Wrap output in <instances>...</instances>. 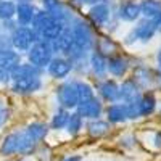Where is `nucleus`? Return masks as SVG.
<instances>
[{
	"instance_id": "nucleus-16",
	"label": "nucleus",
	"mask_w": 161,
	"mask_h": 161,
	"mask_svg": "<svg viewBox=\"0 0 161 161\" xmlns=\"http://www.w3.org/2000/svg\"><path fill=\"white\" fill-rule=\"evenodd\" d=\"M89 69L93 73V76L103 80L106 73H108L106 71V57H103L97 50H93L89 55Z\"/></svg>"
},
{
	"instance_id": "nucleus-14",
	"label": "nucleus",
	"mask_w": 161,
	"mask_h": 161,
	"mask_svg": "<svg viewBox=\"0 0 161 161\" xmlns=\"http://www.w3.org/2000/svg\"><path fill=\"white\" fill-rule=\"evenodd\" d=\"M118 18L121 21H126V23H132L139 19L140 16V8H139V3L137 2H132V0H126L123 2L119 7H118Z\"/></svg>"
},
{
	"instance_id": "nucleus-11",
	"label": "nucleus",
	"mask_w": 161,
	"mask_h": 161,
	"mask_svg": "<svg viewBox=\"0 0 161 161\" xmlns=\"http://www.w3.org/2000/svg\"><path fill=\"white\" fill-rule=\"evenodd\" d=\"M139 97H140V90L134 79H126L119 86V100L123 103H136Z\"/></svg>"
},
{
	"instance_id": "nucleus-3",
	"label": "nucleus",
	"mask_w": 161,
	"mask_h": 161,
	"mask_svg": "<svg viewBox=\"0 0 161 161\" xmlns=\"http://www.w3.org/2000/svg\"><path fill=\"white\" fill-rule=\"evenodd\" d=\"M136 118H139L136 103H111L106 108V119L113 124H119Z\"/></svg>"
},
{
	"instance_id": "nucleus-28",
	"label": "nucleus",
	"mask_w": 161,
	"mask_h": 161,
	"mask_svg": "<svg viewBox=\"0 0 161 161\" xmlns=\"http://www.w3.org/2000/svg\"><path fill=\"white\" fill-rule=\"evenodd\" d=\"M8 119H10V110H8V106L5 105V102L0 100V130L5 127V124L8 123Z\"/></svg>"
},
{
	"instance_id": "nucleus-13",
	"label": "nucleus",
	"mask_w": 161,
	"mask_h": 161,
	"mask_svg": "<svg viewBox=\"0 0 161 161\" xmlns=\"http://www.w3.org/2000/svg\"><path fill=\"white\" fill-rule=\"evenodd\" d=\"M136 108H137V113H139V118H147L155 113L156 110V97L153 93L147 92V93H140V97L137 98L136 102Z\"/></svg>"
},
{
	"instance_id": "nucleus-26",
	"label": "nucleus",
	"mask_w": 161,
	"mask_h": 161,
	"mask_svg": "<svg viewBox=\"0 0 161 161\" xmlns=\"http://www.w3.org/2000/svg\"><path fill=\"white\" fill-rule=\"evenodd\" d=\"M73 86H74V89H76V93H77L79 102H82V100H86V98L93 97L92 87H90L87 82H84V80H73Z\"/></svg>"
},
{
	"instance_id": "nucleus-17",
	"label": "nucleus",
	"mask_w": 161,
	"mask_h": 161,
	"mask_svg": "<svg viewBox=\"0 0 161 161\" xmlns=\"http://www.w3.org/2000/svg\"><path fill=\"white\" fill-rule=\"evenodd\" d=\"M129 69V63L121 55H111L106 60V71L114 77H123Z\"/></svg>"
},
{
	"instance_id": "nucleus-7",
	"label": "nucleus",
	"mask_w": 161,
	"mask_h": 161,
	"mask_svg": "<svg viewBox=\"0 0 161 161\" xmlns=\"http://www.w3.org/2000/svg\"><path fill=\"white\" fill-rule=\"evenodd\" d=\"M57 100H58V103H60V106L63 110H71V108H76L77 106L79 98H77L76 89L73 86V80H68V82H64L58 87Z\"/></svg>"
},
{
	"instance_id": "nucleus-12",
	"label": "nucleus",
	"mask_w": 161,
	"mask_h": 161,
	"mask_svg": "<svg viewBox=\"0 0 161 161\" xmlns=\"http://www.w3.org/2000/svg\"><path fill=\"white\" fill-rule=\"evenodd\" d=\"M98 93L100 97L108 103H118L119 102V84L111 79H103L98 84Z\"/></svg>"
},
{
	"instance_id": "nucleus-23",
	"label": "nucleus",
	"mask_w": 161,
	"mask_h": 161,
	"mask_svg": "<svg viewBox=\"0 0 161 161\" xmlns=\"http://www.w3.org/2000/svg\"><path fill=\"white\" fill-rule=\"evenodd\" d=\"M68 119H69V113L68 110H63L60 108L55 114L52 116V121H50V127L55 129V130H63L66 129V124H68Z\"/></svg>"
},
{
	"instance_id": "nucleus-18",
	"label": "nucleus",
	"mask_w": 161,
	"mask_h": 161,
	"mask_svg": "<svg viewBox=\"0 0 161 161\" xmlns=\"http://www.w3.org/2000/svg\"><path fill=\"white\" fill-rule=\"evenodd\" d=\"M36 8L32 7V3H16V13H15V21L18 26H31L34 15H36Z\"/></svg>"
},
{
	"instance_id": "nucleus-1",
	"label": "nucleus",
	"mask_w": 161,
	"mask_h": 161,
	"mask_svg": "<svg viewBox=\"0 0 161 161\" xmlns=\"http://www.w3.org/2000/svg\"><path fill=\"white\" fill-rule=\"evenodd\" d=\"M42 69L36 68L29 63H19L15 69L10 73V84L11 90L26 95V93H34L42 87Z\"/></svg>"
},
{
	"instance_id": "nucleus-36",
	"label": "nucleus",
	"mask_w": 161,
	"mask_h": 161,
	"mask_svg": "<svg viewBox=\"0 0 161 161\" xmlns=\"http://www.w3.org/2000/svg\"><path fill=\"white\" fill-rule=\"evenodd\" d=\"M15 2H16V3H31L32 0H15Z\"/></svg>"
},
{
	"instance_id": "nucleus-37",
	"label": "nucleus",
	"mask_w": 161,
	"mask_h": 161,
	"mask_svg": "<svg viewBox=\"0 0 161 161\" xmlns=\"http://www.w3.org/2000/svg\"><path fill=\"white\" fill-rule=\"evenodd\" d=\"M13 161H26V159H13Z\"/></svg>"
},
{
	"instance_id": "nucleus-21",
	"label": "nucleus",
	"mask_w": 161,
	"mask_h": 161,
	"mask_svg": "<svg viewBox=\"0 0 161 161\" xmlns=\"http://www.w3.org/2000/svg\"><path fill=\"white\" fill-rule=\"evenodd\" d=\"M140 15L145 19H153L161 13V0H142L139 3Z\"/></svg>"
},
{
	"instance_id": "nucleus-27",
	"label": "nucleus",
	"mask_w": 161,
	"mask_h": 161,
	"mask_svg": "<svg viewBox=\"0 0 161 161\" xmlns=\"http://www.w3.org/2000/svg\"><path fill=\"white\" fill-rule=\"evenodd\" d=\"M97 52L102 53L103 57L105 55H113V53L116 52V44L110 39H103V40H100V48Z\"/></svg>"
},
{
	"instance_id": "nucleus-33",
	"label": "nucleus",
	"mask_w": 161,
	"mask_h": 161,
	"mask_svg": "<svg viewBox=\"0 0 161 161\" xmlns=\"http://www.w3.org/2000/svg\"><path fill=\"white\" fill-rule=\"evenodd\" d=\"M82 3H87V5H97V3H100V2H103V0H80Z\"/></svg>"
},
{
	"instance_id": "nucleus-24",
	"label": "nucleus",
	"mask_w": 161,
	"mask_h": 161,
	"mask_svg": "<svg viewBox=\"0 0 161 161\" xmlns=\"http://www.w3.org/2000/svg\"><path fill=\"white\" fill-rule=\"evenodd\" d=\"M16 13V2L15 0H0V21L13 19Z\"/></svg>"
},
{
	"instance_id": "nucleus-20",
	"label": "nucleus",
	"mask_w": 161,
	"mask_h": 161,
	"mask_svg": "<svg viewBox=\"0 0 161 161\" xmlns=\"http://www.w3.org/2000/svg\"><path fill=\"white\" fill-rule=\"evenodd\" d=\"M26 132H28V136L36 142V143H40L42 140H45L47 134H48V126L45 123H42V121H34V123L28 124V127L24 129Z\"/></svg>"
},
{
	"instance_id": "nucleus-22",
	"label": "nucleus",
	"mask_w": 161,
	"mask_h": 161,
	"mask_svg": "<svg viewBox=\"0 0 161 161\" xmlns=\"http://www.w3.org/2000/svg\"><path fill=\"white\" fill-rule=\"evenodd\" d=\"M86 129L89 132V136H92V137H102V136H105V134H108L110 123H108V121H103V119H92V121L87 123Z\"/></svg>"
},
{
	"instance_id": "nucleus-31",
	"label": "nucleus",
	"mask_w": 161,
	"mask_h": 161,
	"mask_svg": "<svg viewBox=\"0 0 161 161\" xmlns=\"http://www.w3.org/2000/svg\"><path fill=\"white\" fill-rule=\"evenodd\" d=\"M124 42H126V44H129V45H132L134 42H137V40H136V36H134V32H132V31L126 36V40H124Z\"/></svg>"
},
{
	"instance_id": "nucleus-10",
	"label": "nucleus",
	"mask_w": 161,
	"mask_h": 161,
	"mask_svg": "<svg viewBox=\"0 0 161 161\" xmlns=\"http://www.w3.org/2000/svg\"><path fill=\"white\" fill-rule=\"evenodd\" d=\"M111 18V8L106 2H100L97 5H92L89 8V19L92 23H95L98 26H105L108 24Z\"/></svg>"
},
{
	"instance_id": "nucleus-15",
	"label": "nucleus",
	"mask_w": 161,
	"mask_h": 161,
	"mask_svg": "<svg viewBox=\"0 0 161 161\" xmlns=\"http://www.w3.org/2000/svg\"><path fill=\"white\" fill-rule=\"evenodd\" d=\"M134 36H136V40H139V42H148L150 39H153L155 32H156V28L152 19H140L137 23V26L132 29Z\"/></svg>"
},
{
	"instance_id": "nucleus-9",
	"label": "nucleus",
	"mask_w": 161,
	"mask_h": 161,
	"mask_svg": "<svg viewBox=\"0 0 161 161\" xmlns=\"http://www.w3.org/2000/svg\"><path fill=\"white\" fill-rule=\"evenodd\" d=\"M19 139H21V130H13L2 139L0 142V156L10 158L13 155H18L19 150Z\"/></svg>"
},
{
	"instance_id": "nucleus-5",
	"label": "nucleus",
	"mask_w": 161,
	"mask_h": 161,
	"mask_svg": "<svg viewBox=\"0 0 161 161\" xmlns=\"http://www.w3.org/2000/svg\"><path fill=\"white\" fill-rule=\"evenodd\" d=\"M52 58H53V53H52L47 42H37L28 50L29 64L36 66V68H39V69L47 68V64L50 63Z\"/></svg>"
},
{
	"instance_id": "nucleus-2",
	"label": "nucleus",
	"mask_w": 161,
	"mask_h": 161,
	"mask_svg": "<svg viewBox=\"0 0 161 161\" xmlns=\"http://www.w3.org/2000/svg\"><path fill=\"white\" fill-rule=\"evenodd\" d=\"M69 32L73 36L74 45H77L79 48H82L86 52H89L93 44H95V34L93 29L90 28V24L80 18H73L71 24H69Z\"/></svg>"
},
{
	"instance_id": "nucleus-30",
	"label": "nucleus",
	"mask_w": 161,
	"mask_h": 161,
	"mask_svg": "<svg viewBox=\"0 0 161 161\" xmlns=\"http://www.w3.org/2000/svg\"><path fill=\"white\" fill-rule=\"evenodd\" d=\"M153 145L156 147V148H161V130H158L155 134V137H153Z\"/></svg>"
},
{
	"instance_id": "nucleus-4",
	"label": "nucleus",
	"mask_w": 161,
	"mask_h": 161,
	"mask_svg": "<svg viewBox=\"0 0 161 161\" xmlns=\"http://www.w3.org/2000/svg\"><path fill=\"white\" fill-rule=\"evenodd\" d=\"M10 44H11V48H15L18 52H28L36 44L32 29L28 28V26H18L10 34Z\"/></svg>"
},
{
	"instance_id": "nucleus-32",
	"label": "nucleus",
	"mask_w": 161,
	"mask_h": 161,
	"mask_svg": "<svg viewBox=\"0 0 161 161\" xmlns=\"http://www.w3.org/2000/svg\"><path fill=\"white\" fill-rule=\"evenodd\" d=\"M152 21H153V24H155L156 31H161V13H159L158 16H155V18H153Z\"/></svg>"
},
{
	"instance_id": "nucleus-8",
	"label": "nucleus",
	"mask_w": 161,
	"mask_h": 161,
	"mask_svg": "<svg viewBox=\"0 0 161 161\" xmlns=\"http://www.w3.org/2000/svg\"><path fill=\"white\" fill-rule=\"evenodd\" d=\"M73 71V64L64 57H53L47 64V73L55 79H64Z\"/></svg>"
},
{
	"instance_id": "nucleus-6",
	"label": "nucleus",
	"mask_w": 161,
	"mask_h": 161,
	"mask_svg": "<svg viewBox=\"0 0 161 161\" xmlns=\"http://www.w3.org/2000/svg\"><path fill=\"white\" fill-rule=\"evenodd\" d=\"M74 110L82 119L86 118V119L92 121V119H100V116L103 113V105L97 97H90V98L79 102Z\"/></svg>"
},
{
	"instance_id": "nucleus-19",
	"label": "nucleus",
	"mask_w": 161,
	"mask_h": 161,
	"mask_svg": "<svg viewBox=\"0 0 161 161\" xmlns=\"http://www.w3.org/2000/svg\"><path fill=\"white\" fill-rule=\"evenodd\" d=\"M19 63H21V58H19L18 52H15L13 48L0 50V68H2V69L11 73Z\"/></svg>"
},
{
	"instance_id": "nucleus-29",
	"label": "nucleus",
	"mask_w": 161,
	"mask_h": 161,
	"mask_svg": "<svg viewBox=\"0 0 161 161\" xmlns=\"http://www.w3.org/2000/svg\"><path fill=\"white\" fill-rule=\"evenodd\" d=\"M60 3V0H42V5H44V10L50 11L53 7H57Z\"/></svg>"
},
{
	"instance_id": "nucleus-34",
	"label": "nucleus",
	"mask_w": 161,
	"mask_h": 161,
	"mask_svg": "<svg viewBox=\"0 0 161 161\" xmlns=\"http://www.w3.org/2000/svg\"><path fill=\"white\" fill-rule=\"evenodd\" d=\"M82 158H80V155H73V156H68L64 161H80Z\"/></svg>"
},
{
	"instance_id": "nucleus-35",
	"label": "nucleus",
	"mask_w": 161,
	"mask_h": 161,
	"mask_svg": "<svg viewBox=\"0 0 161 161\" xmlns=\"http://www.w3.org/2000/svg\"><path fill=\"white\" fill-rule=\"evenodd\" d=\"M156 61H158V68L161 69V48H159V52H158V57H156Z\"/></svg>"
},
{
	"instance_id": "nucleus-25",
	"label": "nucleus",
	"mask_w": 161,
	"mask_h": 161,
	"mask_svg": "<svg viewBox=\"0 0 161 161\" xmlns=\"http://www.w3.org/2000/svg\"><path fill=\"white\" fill-rule=\"evenodd\" d=\"M84 127V119L80 118L77 113H73L69 114V119H68V124H66V130H68L69 136H77L80 132V129Z\"/></svg>"
}]
</instances>
